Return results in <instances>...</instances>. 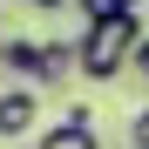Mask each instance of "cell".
I'll list each match as a JSON object with an SVG mask.
<instances>
[{
	"label": "cell",
	"instance_id": "5",
	"mask_svg": "<svg viewBox=\"0 0 149 149\" xmlns=\"http://www.w3.org/2000/svg\"><path fill=\"white\" fill-rule=\"evenodd\" d=\"M14 7H34V14H61V7H74V0H14Z\"/></svg>",
	"mask_w": 149,
	"mask_h": 149
},
{
	"label": "cell",
	"instance_id": "4",
	"mask_svg": "<svg viewBox=\"0 0 149 149\" xmlns=\"http://www.w3.org/2000/svg\"><path fill=\"white\" fill-rule=\"evenodd\" d=\"M34 149H102V136L81 129V122H54V129H41V136H34Z\"/></svg>",
	"mask_w": 149,
	"mask_h": 149
},
{
	"label": "cell",
	"instance_id": "3",
	"mask_svg": "<svg viewBox=\"0 0 149 149\" xmlns=\"http://www.w3.org/2000/svg\"><path fill=\"white\" fill-rule=\"evenodd\" d=\"M34 122H41V95H34L27 81L0 88V142H14V136H34Z\"/></svg>",
	"mask_w": 149,
	"mask_h": 149
},
{
	"label": "cell",
	"instance_id": "2",
	"mask_svg": "<svg viewBox=\"0 0 149 149\" xmlns=\"http://www.w3.org/2000/svg\"><path fill=\"white\" fill-rule=\"evenodd\" d=\"M7 74L27 81V88H54V81L74 74V47H68V41H34V34H20V41H7Z\"/></svg>",
	"mask_w": 149,
	"mask_h": 149
},
{
	"label": "cell",
	"instance_id": "7",
	"mask_svg": "<svg viewBox=\"0 0 149 149\" xmlns=\"http://www.w3.org/2000/svg\"><path fill=\"white\" fill-rule=\"evenodd\" d=\"M129 68H136V74H149V34L136 41V61H129Z\"/></svg>",
	"mask_w": 149,
	"mask_h": 149
},
{
	"label": "cell",
	"instance_id": "1",
	"mask_svg": "<svg viewBox=\"0 0 149 149\" xmlns=\"http://www.w3.org/2000/svg\"><path fill=\"white\" fill-rule=\"evenodd\" d=\"M136 41H142V20H136V14H102V20H88L81 41H74V74L115 81V74L136 61Z\"/></svg>",
	"mask_w": 149,
	"mask_h": 149
},
{
	"label": "cell",
	"instance_id": "6",
	"mask_svg": "<svg viewBox=\"0 0 149 149\" xmlns=\"http://www.w3.org/2000/svg\"><path fill=\"white\" fill-rule=\"evenodd\" d=\"M129 136H136V149H149V109H142V115L129 122Z\"/></svg>",
	"mask_w": 149,
	"mask_h": 149
}]
</instances>
